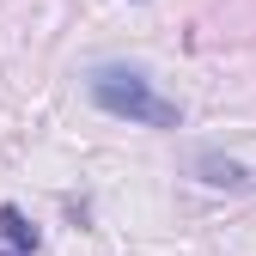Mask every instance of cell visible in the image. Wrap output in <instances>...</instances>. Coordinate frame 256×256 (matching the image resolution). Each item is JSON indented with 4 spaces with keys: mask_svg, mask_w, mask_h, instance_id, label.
Returning <instances> with one entry per match:
<instances>
[{
    "mask_svg": "<svg viewBox=\"0 0 256 256\" xmlns=\"http://www.w3.org/2000/svg\"><path fill=\"white\" fill-rule=\"evenodd\" d=\"M92 98H98V110H110V116L146 122V128H177V104L158 98L134 68H98L92 74Z\"/></svg>",
    "mask_w": 256,
    "mask_h": 256,
    "instance_id": "6da1fadb",
    "label": "cell"
},
{
    "mask_svg": "<svg viewBox=\"0 0 256 256\" xmlns=\"http://www.w3.org/2000/svg\"><path fill=\"white\" fill-rule=\"evenodd\" d=\"M0 238H6V256H30L43 238H37V226L18 214V208H0Z\"/></svg>",
    "mask_w": 256,
    "mask_h": 256,
    "instance_id": "7a4b0ae2",
    "label": "cell"
},
{
    "mask_svg": "<svg viewBox=\"0 0 256 256\" xmlns=\"http://www.w3.org/2000/svg\"><path fill=\"white\" fill-rule=\"evenodd\" d=\"M196 171H202L208 183H226V189H250V171H244V165H232V158H220V152H202V158H196Z\"/></svg>",
    "mask_w": 256,
    "mask_h": 256,
    "instance_id": "3957f363",
    "label": "cell"
},
{
    "mask_svg": "<svg viewBox=\"0 0 256 256\" xmlns=\"http://www.w3.org/2000/svg\"><path fill=\"white\" fill-rule=\"evenodd\" d=\"M0 256H6V250H0Z\"/></svg>",
    "mask_w": 256,
    "mask_h": 256,
    "instance_id": "277c9868",
    "label": "cell"
}]
</instances>
